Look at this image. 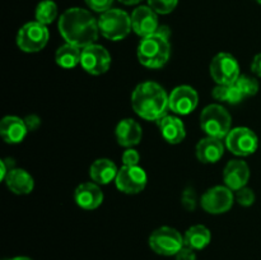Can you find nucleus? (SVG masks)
Segmentation results:
<instances>
[{"label":"nucleus","mask_w":261,"mask_h":260,"mask_svg":"<svg viewBox=\"0 0 261 260\" xmlns=\"http://www.w3.org/2000/svg\"><path fill=\"white\" fill-rule=\"evenodd\" d=\"M199 94L193 87L178 86L168 94V106L176 115H189L198 107Z\"/></svg>","instance_id":"ddd939ff"},{"label":"nucleus","mask_w":261,"mask_h":260,"mask_svg":"<svg viewBox=\"0 0 261 260\" xmlns=\"http://www.w3.org/2000/svg\"><path fill=\"white\" fill-rule=\"evenodd\" d=\"M117 170L116 165L109 158H99L96 160L89 167V176L92 181L98 185H107L116 178Z\"/></svg>","instance_id":"4be33fe9"},{"label":"nucleus","mask_w":261,"mask_h":260,"mask_svg":"<svg viewBox=\"0 0 261 260\" xmlns=\"http://www.w3.org/2000/svg\"><path fill=\"white\" fill-rule=\"evenodd\" d=\"M27 133L28 129L24 119H20L18 116L9 115V116L3 117L0 122V135L8 144H18L23 142Z\"/></svg>","instance_id":"f3484780"},{"label":"nucleus","mask_w":261,"mask_h":260,"mask_svg":"<svg viewBox=\"0 0 261 260\" xmlns=\"http://www.w3.org/2000/svg\"><path fill=\"white\" fill-rule=\"evenodd\" d=\"M232 119L221 105H209L200 114V127L208 137L223 139L231 132Z\"/></svg>","instance_id":"20e7f679"},{"label":"nucleus","mask_w":261,"mask_h":260,"mask_svg":"<svg viewBox=\"0 0 261 260\" xmlns=\"http://www.w3.org/2000/svg\"><path fill=\"white\" fill-rule=\"evenodd\" d=\"M0 165H2V180H4L5 176L8 175V172H9L10 170H13V168H15L14 161H13L12 158H5V160H2Z\"/></svg>","instance_id":"f704fd0d"},{"label":"nucleus","mask_w":261,"mask_h":260,"mask_svg":"<svg viewBox=\"0 0 261 260\" xmlns=\"http://www.w3.org/2000/svg\"><path fill=\"white\" fill-rule=\"evenodd\" d=\"M213 97L218 99L219 102H224V103L229 105H237L245 98L242 92L240 91L239 87L236 83L233 84H218L216 88H213L212 92Z\"/></svg>","instance_id":"393cba45"},{"label":"nucleus","mask_w":261,"mask_h":260,"mask_svg":"<svg viewBox=\"0 0 261 260\" xmlns=\"http://www.w3.org/2000/svg\"><path fill=\"white\" fill-rule=\"evenodd\" d=\"M35 17L37 22L45 25L50 24L58 17V5L53 0H42L36 7Z\"/></svg>","instance_id":"a878e982"},{"label":"nucleus","mask_w":261,"mask_h":260,"mask_svg":"<svg viewBox=\"0 0 261 260\" xmlns=\"http://www.w3.org/2000/svg\"><path fill=\"white\" fill-rule=\"evenodd\" d=\"M176 260H196L195 250L190 249L188 246H184L177 254L175 255Z\"/></svg>","instance_id":"473e14b6"},{"label":"nucleus","mask_w":261,"mask_h":260,"mask_svg":"<svg viewBox=\"0 0 261 260\" xmlns=\"http://www.w3.org/2000/svg\"><path fill=\"white\" fill-rule=\"evenodd\" d=\"M86 4L88 5L89 9L97 13H105L109 9H111L114 0H84Z\"/></svg>","instance_id":"7c9ffc66"},{"label":"nucleus","mask_w":261,"mask_h":260,"mask_svg":"<svg viewBox=\"0 0 261 260\" xmlns=\"http://www.w3.org/2000/svg\"><path fill=\"white\" fill-rule=\"evenodd\" d=\"M116 188L125 194H139L147 186L148 176L144 168L138 166H122L117 172Z\"/></svg>","instance_id":"f8f14e48"},{"label":"nucleus","mask_w":261,"mask_h":260,"mask_svg":"<svg viewBox=\"0 0 261 260\" xmlns=\"http://www.w3.org/2000/svg\"><path fill=\"white\" fill-rule=\"evenodd\" d=\"M236 86L239 87L245 97L255 96L259 92L260 87L257 79L250 75H240V78L236 81Z\"/></svg>","instance_id":"bb28decb"},{"label":"nucleus","mask_w":261,"mask_h":260,"mask_svg":"<svg viewBox=\"0 0 261 260\" xmlns=\"http://www.w3.org/2000/svg\"><path fill=\"white\" fill-rule=\"evenodd\" d=\"M158 126H160V132L163 139L170 144H178L185 139V125L180 117L166 115L158 121Z\"/></svg>","instance_id":"aec40b11"},{"label":"nucleus","mask_w":261,"mask_h":260,"mask_svg":"<svg viewBox=\"0 0 261 260\" xmlns=\"http://www.w3.org/2000/svg\"><path fill=\"white\" fill-rule=\"evenodd\" d=\"M7 188L17 195H27L35 188L33 177L23 168H13L4 178Z\"/></svg>","instance_id":"412c9836"},{"label":"nucleus","mask_w":261,"mask_h":260,"mask_svg":"<svg viewBox=\"0 0 261 260\" xmlns=\"http://www.w3.org/2000/svg\"><path fill=\"white\" fill-rule=\"evenodd\" d=\"M181 203L182 206L189 212H193L198 205V198H196V193L194 189L186 188L181 194Z\"/></svg>","instance_id":"c756f323"},{"label":"nucleus","mask_w":261,"mask_h":260,"mask_svg":"<svg viewBox=\"0 0 261 260\" xmlns=\"http://www.w3.org/2000/svg\"><path fill=\"white\" fill-rule=\"evenodd\" d=\"M47 27L37 20L25 23L17 33V46L23 53H38L47 45Z\"/></svg>","instance_id":"0eeeda50"},{"label":"nucleus","mask_w":261,"mask_h":260,"mask_svg":"<svg viewBox=\"0 0 261 260\" xmlns=\"http://www.w3.org/2000/svg\"><path fill=\"white\" fill-rule=\"evenodd\" d=\"M178 0H148L149 7L158 14H170L177 7Z\"/></svg>","instance_id":"cd10ccee"},{"label":"nucleus","mask_w":261,"mask_h":260,"mask_svg":"<svg viewBox=\"0 0 261 260\" xmlns=\"http://www.w3.org/2000/svg\"><path fill=\"white\" fill-rule=\"evenodd\" d=\"M25 125H27L28 132H35L40 127L41 125V117H38L37 115H28L27 117L24 119Z\"/></svg>","instance_id":"72a5a7b5"},{"label":"nucleus","mask_w":261,"mask_h":260,"mask_svg":"<svg viewBox=\"0 0 261 260\" xmlns=\"http://www.w3.org/2000/svg\"><path fill=\"white\" fill-rule=\"evenodd\" d=\"M211 76L217 84H233L240 78V64L233 55L219 53L212 59Z\"/></svg>","instance_id":"6e6552de"},{"label":"nucleus","mask_w":261,"mask_h":260,"mask_svg":"<svg viewBox=\"0 0 261 260\" xmlns=\"http://www.w3.org/2000/svg\"><path fill=\"white\" fill-rule=\"evenodd\" d=\"M170 30L160 25L157 32L143 37L137 48L139 63L148 69H160L167 64L171 56Z\"/></svg>","instance_id":"7ed1b4c3"},{"label":"nucleus","mask_w":261,"mask_h":260,"mask_svg":"<svg viewBox=\"0 0 261 260\" xmlns=\"http://www.w3.org/2000/svg\"><path fill=\"white\" fill-rule=\"evenodd\" d=\"M158 13H155L149 5H142L135 8L132 13V27L133 31L140 37H147L152 33L157 32L160 24H158Z\"/></svg>","instance_id":"4468645a"},{"label":"nucleus","mask_w":261,"mask_h":260,"mask_svg":"<svg viewBox=\"0 0 261 260\" xmlns=\"http://www.w3.org/2000/svg\"><path fill=\"white\" fill-rule=\"evenodd\" d=\"M224 144L222 139L206 137L198 142L195 148L196 158L201 163H216L223 157Z\"/></svg>","instance_id":"6ab92c4d"},{"label":"nucleus","mask_w":261,"mask_h":260,"mask_svg":"<svg viewBox=\"0 0 261 260\" xmlns=\"http://www.w3.org/2000/svg\"><path fill=\"white\" fill-rule=\"evenodd\" d=\"M212 233L208 227L203 224H195L191 226L184 236V242L185 246L190 247L193 250H203L211 244Z\"/></svg>","instance_id":"5701e85b"},{"label":"nucleus","mask_w":261,"mask_h":260,"mask_svg":"<svg viewBox=\"0 0 261 260\" xmlns=\"http://www.w3.org/2000/svg\"><path fill=\"white\" fill-rule=\"evenodd\" d=\"M226 148L239 157H247L256 152L259 140L251 129L245 126H237L231 129L226 138Z\"/></svg>","instance_id":"1a4fd4ad"},{"label":"nucleus","mask_w":261,"mask_h":260,"mask_svg":"<svg viewBox=\"0 0 261 260\" xmlns=\"http://www.w3.org/2000/svg\"><path fill=\"white\" fill-rule=\"evenodd\" d=\"M121 160H122V163H124V166H138L139 165L140 155L135 149H133V148H127V149L122 153Z\"/></svg>","instance_id":"2f4dec72"},{"label":"nucleus","mask_w":261,"mask_h":260,"mask_svg":"<svg viewBox=\"0 0 261 260\" xmlns=\"http://www.w3.org/2000/svg\"><path fill=\"white\" fill-rule=\"evenodd\" d=\"M132 106L135 114L147 121H160L167 115L168 94L155 82H143L132 93Z\"/></svg>","instance_id":"f03ea898"},{"label":"nucleus","mask_w":261,"mask_h":260,"mask_svg":"<svg viewBox=\"0 0 261 260\" xmlns=\"http://www.w3.org/2000/svg\"><path fill=\"white\" fill-rule=\"evenodd\" d=\"M81 65L91 75H101L111 66V55L103 46L92 43L82 50Z\"/></svg>","instance_id":"9d476101"},{"label":"nucleus","mask_w":261,"mask_h":260,"mask_svg":"<svg viewBox=\"0 0 261 260\" xmlns=\"http://www.w3.org/2000/svg\"><path fill=\"white\" fill-rule=\"evenodd\" d=\"M74 200L79 208L93 211L98 208L103 201V193L98 184L84 183L78 185L74 191Z\"/></svg>","instance_id":"dca6fc26"},{"label":"nucleus","mask_w":261,"mask_h":260,"mask_svg":"<svg viewBox=\"0 0 261 260\" xmlns=\"http://www.w3.org/2000/svg\"><path fill=\"white\" fill-rule=\"evenodd\" d=\"M120 3H122V4L125 5H135L138 4V3H140L142 0H119Z\"/></svg>","instance_id":"e433bc0d"},{"label":"nucleus","mask_w":261,"mask_h":260,"mask_svg":"<svg viewBox=\"0 0 261 260\" xmlns=\"http://www.w3.org/2000/svg\"><path fill=\"white\" fill-rule=\"evenodd\" d=\"M250 178V167L245 161L232 160L223 170V181L227 188L237 191L245 188Z\"/></svg>","instance_id":"2eb2a0df"},{"label":"nucleus","mask_w":261,"mask_h":260,"mask_svg":"<svg viewBox=\"0 0 261 260\" xmlns=\"http://www.w3.org/2000/svg\"><path fill=\"white\" fill-rule=\"evenodd\" d=\"M256 2H257V3H259V4L261 5V0H256Z\"/></svg>","instance_id":"58836bf2"},{"label":"nucleus","mask_w":261,"mask_h":260,"mask_svg":"<svg viewBox=\"0 0 261 260\" xmlns=\"http://www.w3.org/2000/svg\"><path fill=\"white\" fill-rule=\"evenodd\" d=\"M116 140L121 147L133 148L139 144L143 137L142 126L133 119H122L115 129Z\"/></svg>","instance_id":"a211bd4d"},{"label":"nucleus","mask_w":261,"mask_h":260,"mask_svg":"<svg viewBox=\"0 0 261 260\" xmlns=\"http://www.w3.org/2000/svg\"><path fill=\"white\" fill-rule=\"evenodd\" d=\"M251 70H252V73L256 74L257 76H260L261 78V53L257 54V55L252 59Z\"/></svg>","instance_id":"c9c22d12"},{"label":"nucleus","mask_w":261,"mask_h":260,"mask_svg":"<svg viewBox=\"0 0 261 260\" xmlns=\"http://www.w3.org/2000/svg\"><path fill=\"white\" fill-rule=\"evenodd\" d=\"M81 47L65 42L63 46H60V47L56 50L55 61L60 68L73 69L75 68L78 64H81Z\"/></svg>","instance_id":"b1692460"},{"label":"nucleus","mask_w":261,"mask_h":260,"mask_svg":"<svg viewBox=\"0 0 261 260\" xmlns=\"http://www.w3.org/2000/svg\"><path fill=\"white\" fill-rule=\"evenodd\" d=\"M255 199H256L255 193L252 191V189L247 188V186H245V188L240 189V190L236 191V201L240 204V205L242 206L252 205V204L255 203Z\"/></svg>","instance_id":"c85d7f7f"},{"label":"nucleus","mask_w":261,"mask_h":260,"mask_svg":"<svg viewBox=\"0 0 261 260\" xmlns=\"http://www.w3.org/2000/svg\"><path fill=\"white\" fill-rule=\"evenodd\" d=\"M149 247L162 256H175L184 246V236L172 227L163 226L154 229L149 236Z\"/></svg>","instance_id":"423d86ee"},{"label":"nucleus","mask_w":261,"mask_h":260,"mask_svg":"<svg viewBox=\"0 0 261 260\" xmlns=\"http://www.w3.org/2000/svg\"><path fill=\"white\" fill-rule=\"evenodd\" d=\"M98 28L107 40L121 41L132 32V17L124 10L111 8L98 18Z\"/></svg>","instance_id":"39448f33"},{"label":"nucleus","mask_w":261,"mask_h":260,"mask_svg":"<svg viewBox=\"0 0 261 260\" xmlns=\"http://www.w3.org/2000/svg\"><path fill=\"white\" fill-rule=\"evenodd\" d=\"M59 32L65 42L84 48L97 41L98 20L83 8L66 9L59 18Z\"/></svg>","instance_id":"f257e3e1"},{"label":"nucleus","mask_w":261,"mask_h":260,"mask_svg":"<svg viewBox=\"0 0 261 260\" xmlns=\"http://www.w3.org/2000/svg\"><path fill=\"white\" fill-rule=\"evenodd\" d=\"M233 191L227 186H214L206 190L200 199L201 208L209 214H223L232 208Z\"/></svg>","instance_id":"9b49d317"},{"label":"nucleus","mask_w":261,"mask_h":260,"mask_svg":"<svg viewBox=\"0 0 261 260\" xmlns=\"http://www.w3.org/2000/svg\"><path fill=\"white\" fill-rule=\"evenodd\" d=\"M9 260H32L31 257H27V256H15V257H12V259Z\"/></svg>","instance_id":"4c0bfd02"}]
</instances>
